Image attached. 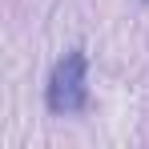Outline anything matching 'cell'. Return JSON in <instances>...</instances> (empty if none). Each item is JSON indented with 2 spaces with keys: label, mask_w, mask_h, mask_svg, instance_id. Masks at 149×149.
<instances>
[{
  "label": "cell",
  "mask_w": 149,
  "mask_h": 149,
  "mask_svg": "<svg viewBox=\"0 0 149 149\" xmlns=\"http://www.w3.org/2000/svg\"><path fill=\"white\" fill-rule=\"evenodd\" d=\"M45 101H49V113L56 117H69V113H81L89 105V85H85V52L73 49L65 52L49 73V85H45Z\"/></svg>",
  "instance_id": "1"
}]
</instances>
